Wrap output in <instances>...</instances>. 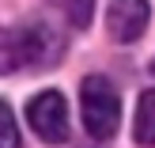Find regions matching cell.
<instances>
[{
	"mask_svg": "<svg viewBox=\"0 0 155 148\" xmlns=\"http://www.w3.org/2000/svg\"><path fill=\"white\" fill-rule=\"evenodd\" d=\"M61 57V38L45 23H23V27H0V76L19 68L53 65Z\"/></svg>",
	"mask_w": 155,
	"mask_h": 148,
	"instance_id": "cell-1",
	"label": "cell"
},
{
	"mask_svg": "<svg viewBox=\"0 0 155 148\" xmlns=\"http://www.w3.org/2000/svg\"><path fill=\"white\" fill-rule=\"evenodd\" d=\"M151 76H155V57H151Z\"/></svg>",
	"mask_w": 155,
	"mask_h": 148,
	"instance_id": "cell-8",
	"label": "cell"
},
{
	"mask_svg": "<svg viewBox=\"0 0 155 148\" xmlns=\"http://www.w3.org/2000/svg\"><path fill=\"white\" fill-rule=\"evenodd\" d=\"M27 122L45 144H61L68 137V103L61 91H38L27 103Z\"/></svg>",
	"mask_w": 155,
	"mask_h": 148,
	"instance_id": "cell-3",
	"label": "cell"
},
{
	"mask_svg": "<svg viewBox=\"0 0 155 148\" xmlns=\"http://www.w3.org/2000/svg\"><path fill=\"white\" fill-rule=\"evenodd\" d=\"M0 148H19V126L8 103H0Z\"/></svg>",
	"mask_w": 155,
	"mask_h": 148,
	"instance_id": "cell-7",
	"label": "cell"
},
{
	"mask_svg": "<svg viewBox=\"0 0 155 148\" xmlns=\"http://www.w3.org/2000/svg\"><path fill=\"white\" fill-rule=\"evenodd\" d=\"M148 19H151L148 0H110V12H106V27L117 42H136L148 30Z\"/></svg>",
	"mask_w": 155,
	"mask_h": 148,
	"instance_id": "cell-4",
	"label": "cell"
},
{
	"mask_svg": "<svg viewBox=\"0 0 155 148\" xmlns=\"http://www.w3.org/2000/svg\"><path fill=\"white\" fill-rule=\"evenodd\" d=\"M53 4L61 8V15H64V19L72 23L76 30L91 27V15H95V0H53Z\"/></svg>",
	"mask_w": 155,
	"mask_h": 148,
	"instance_id": "cell-6",
	"label": "cell"
},
{
	"mask_svg": "<svg viewBox=\"0 0 155 148\" xmlns=\"http://www.w3.org/2000/svg\"><path fill=\"white\" fill-rule=\"evenodd\" d=\"M133 137L144 148L155 144V88L140 95V106H136V118H133Z\"/></svg>",
	"mask_w": 155,
	"mask_h": 148,
	"instance_id": "cell-5",
	"label": "cell"
},
{
	"mask_svg": "<svg viewBox=\"0 0 155 148\" xmlns=\"http://www.w3.org/2000/svg\"><path fill=\"white\" fill-rule=\"evenodd\" d=\"M80 114H83V129L95 141H110L121 126V99L106 76H83L80 84Z\"/></svg>",
	"mask_w": 155,
	"mask_h": 148,
	"instance_id": "cell-2",
	"label": "cell"
}]
</instances>
